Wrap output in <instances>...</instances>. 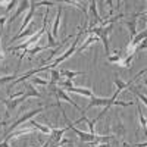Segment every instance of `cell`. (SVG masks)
Returning a JSON list of instances; mask_svg holds the SVG:
<instances>
[{"label":"cell","instance_id":"cell-15","mask_svg":"<svg viewBox=\"0 0 147 147\" xmlns=\"http://www.w3.org/2000/svg\"><path fill=\"white\" fill-rule=\"evenodd\" d=\"M47 49H50L49 46H34V47H31V49H27V50H24V53L19 56L21 59H24V56H25L27 53L28 55H35V53H40V52H43V50H47Z\"/></svg>","mask_w":147,"mask_h":147},{"label":"cell","instance_id":"cell-29","mask_svg":"<svg viewBox=\"0 0 147 147\" xmlns=\"http://www.w3.org/2000/svg\"><path fill=\"white\" fill-rule=\"evenodd\" d=\"M129 91H132V93H134V94H136L137 97H140V99L143 100V103H144V105H147V100H146V96H143L141 93H138V91H136V90H134V88H129Z\"/></svg>","mask_w":147,"mask_h":147},{"label":"cell","instance_id":"cell-14","mask_svg":"<svg viewBox=\"0 0 147 147\" xmlns=\"http://www.w3.org/2000/svg\"><path fill=\"white\" fill-rule=\"evenodd\" d=\"M31 34H35V27H34V24L31 22L30 24V30H27V31H22V32H19V34H16L15 37H12V43L13 41H18V40H21V38H24V37H28V35H31Z\"/></svg>","mask_w":147,"mask_h":147},{"label":"cell","instance_id":"cell-24","mask_svg":"<svg viewBox=\"0 0 147 147\" xmlns=\"http://www.w3.org/2000/svg\"><path fill=\"white\" fill-rule=\"evenodd\" d=\"M134 57H136V55H129L125 60H122V66H124V68H131V66H132Z\"/></svg>","mask_w":147,"mask_h":147},{"label":"cell","instance_id":"cell-34","mask_svg":"<svg viewBox=\"0 0 147 147\" xmlns=\"http://www.w3.org/2000/svg\"><path fill=\"white\" fill-rule=\"evenodd\" d=\"M2 34H3V30H0V38H2Z\"/></svg>","mask_w":147,"mask_h":147},{"label":"cell","instance_id":"cell-18","mask_svg":"<svg viewBox=\"0 0 147 147\" xmlns=\"http://www.w3.org/2000/svg\"><path fill=\"white\" fill-rule=\"evenodd\" d=\"M28 125H31L32 128H35V129H38L40 132H43V134H49L50 136V132H52V128L50 127H46V125H41V124H38V122H34V121H31Z\"/></svg>","mask_w":147,"mask_h":147},{"label":"cell","instance_id":"cell-25","mask_svg":"<svg viewBox=\"0 0 147 147\" xmlns=\"http://www.w3.org/2000/svg\"><path fill=\"white\" fill-rule=\"evenodd\" d=\"M138 116H140V122H141V128L146 132V118H144V113L141 112V107L140 106H138Z\"/></svg>","mask_w":147,"mask_h":147},{"label":"cell","instance_id":"cell-17","mask_svg":"<svg viewBox=\"0 0 147 147\" xmlns=\"http://www.w3.org/2000/svg\"><path fill=\"white\" fill-rule=\"evenodd\" d=\"M125 24L129 28V38H134V37L137 35V18H132V19L127 21Z\"/></svg>","mask_w":147,"mask_h":147},{"label":"cell","instance_id":"cell-31","mask_svg":"<svg viewBox=\"0 0 147 147\" xmlns=\"http://www.w3.org/2000/svg\"><path fill=\"white\" fill-rule=\"evenodd\" d=\"M146 146H147V143L144 141L143 144H136V146H134V147H146Z\"/></svg>","mask_w":147,"mask_h":147},{"label":"cell","instance_id":"cell-12","mask_svg":"<svg viewBox=\"0 0 147 147\" xmlns=\"http://www.w3.org/2000/svg\"><path fill=\"white\" fill-rule=\"evenodd\" d=\"M63 91L77 93V94H81V96H85V97H91V96H93V90H91V88H77V87H74V85L63 88Z\"/></svg>","mask_w":147,"mask_h":147},{"label":"cell","instance_id":"cell-21","mask_svg":"<svg viewBox=\"0 0 147 147\" xmlns=\"http://www.w3.org/2000/svg\"><path fill=\"white\" fill-rule=\"evenodd\" d=\"M16 75H18V74L13 72L12 75H5V77H2V78H0V87H2V85H6L7 82L15 81V80H16Z\"/></svg>","mask_w":147,"mask_h":147},{"label":"cell","instance_id":"cell-4","mask_svg":"<svg viewBox=\"0 0 147 147\" xmlns=\"http://www.w3.org/2000/svg\"><path fill=\"white\" fill-rule=\"evenodd\" d=\"M59 109L62 110V115H63L65 121L68 122V128H69V129H72L74 132H75L77 136L80 137V140H81V141H84V143H96V140L99 138V136H97V134H90V132H84V131H80L78 128H75V127H74V124H72V122L68 119V116H66V113H65V110L62 109V106H60Z\"/></svg>","mask_w":147,"mask_h":147},{"label":"cell","instance_id":"cell-5","mask_svg":"<svg viewBox=\"0 0 147 147\" xmlns=\"http://www.w3.org/2000/svg\"><path fill=\"white\" fill-rule=\"evenodd\" d=\"M82 31H84V30H80V31H78V34H77V37H75V41L72 43V46H71V47L68 49V50H66V52H65L63 55H60V56H59L57 59H55L53 62L50 63V69H55V68H56L57 65H60L62 62H65V60H66L68 57H71V56H72L74 53L77 52V46H78V41H80V37H81Z\"/></svg>","mask_w":147,"mask_h":147},{"label":"cell","instance_id":"cell-8","mask_svg":"<svg viewBox=\"0 0 147 147\" xmlns=\"http://www.w3.org/2000/svg\"><path fill=\"white\" fill-rule=\"evenodd\" d=\"M56 96H57V99H62V100H65V102L71 103V105H72L74 107H75V109H78L80 112L82 113V116L85 115V112H84V109H82V107H80V106H78V105H77L75 102H74V100L71 99V97H69V96H68V94H66V93H65V91H63L62 88H59V90H56Z\"/></svg>","mask_w":147,"mask_h":147},{"label":"cell","instance_id":"cell-6","mask_svg":"<svg viewBox=\"0 0 147 147\" xmlns=\"http://www.w3.org/2000/svg\"><path fill=\"white\" fill-rule=\"evenodd\" d=\"M44 109H46V107L43 106V107H37V109H34V110H30V112H27V113L24 115V116H21V118H19L18 121H15V124H12V125L9 127V129H7V131L5 132V137H6V136H9V134H10L12 131H13V129H15L16 127H19V125H22V124H25L27 121H30V119H31L32 116L38 115V113H41Z\"/></svg>","mask_w":147,"mask_h":147},{"label":"cell","instance_id":"cell-27","mask_svg":"<svg viewBox=\"0 0 147 147\" xmlns=\"http://www.w3.org/2000/svg\"><path fill=\"white\" fill-rule=\"evenodd\" d=\"M16 5H18L16 0H12V2H9V3H7V6H6V9H5V12H6V13H9V12L12 10V7H15Z\"/></svg>","mask_w":147,"mask_h":147},{"label":"cell","instance_id":"cell-22","mask_svg":"<svg viewBox=\"0 0 147 147\" xmlns=\"http://www.w3.org/2000/svg\"><path fill=\"white\" fill-rule=\"evenodd\" d=\"M107 62L109 63H118V62H121V52L115 50L113 55H109L107 56Z\"/></svg>","mask_w":147,"mask_h":147},{"label":"cell","instance_id":"cell-23","mask_svg":"<svg viewBox=\"0 0 147 147\" xmlns=\"http://www.w3.org/2000/svg\"><path fill=\"white\" fill-rule=\"evenodd\" d=\"M31 82L35 84V85H44V87H47V85L50 84L47 80H41V78H38V77H31Z\"/></svg>","mask_w":147,"mask_h":147},{"label":"cell","instance_id":"cell-3","mask_svg":"<svg viewBox=\"0 0 147 147\" xmlns=\"http://www.w3.org/2000/svg\"><path fill=\"white\" fill-rule=\"evenodd\" d=\"M47 13H49V10L46 12V16H44V21H43V27H41V30L37 32V34H34L31 38L28 40V41H25L24 44H19V46H15V47H10L9 50L12 52V53H15V52H19V50H27V49L31 46V44H35V43H38V40H40V37L43 35V32H44V30L47 28Z\"/></svg>","mask_w":147,"mask_h":147},{"label":"cell","instance_id":"cell-13","mask_svg":"<svg viewBox=\"0 0 147 147\" xmlns=\"http://www.w3.org/2000/svg\"><path fill=\"white\" fill-rule=\"evenodd\" d=\"M60 18H62V6H59V10H57L56 18H55L53 28H52V37H53V38H56V37H57V32H59V24H60Z\"/></svg>","mask_w":147,"mask_h":147},{"label":"cell","instance_id":"cell-28","mask_svg":"<svg viewBox=\"0 0 147 147\" xmlns=\"http://www.w3.org/2000/svg\"><path fill=\"white\" fill-rule=\"evenodd\" d=\"M144 49H146V40H143L136 49H134V50H132V55L134 53H136V52H140V50H144Z\"/></svg>","mask_w":147,"mask_h":147},{"label":"cell","instance_id":"cell-30","mask_svg":"<svg viewBox=\"0 0 147 147\" xmlns=\"http://www.w3.org/2000/svg\"><path fill=\"white\" fill-rule=\"evenodd\" d=\"M6 22H7V16H2V18H0V30H3Z\"/></svg>","mask_w":147,"mask_h":147},{"label":"cell","instance_id":"cell-33","mask_svg":"<svg viewBox=\"0 0 147 147\" xmlns=\"http://www.w3.org/2000/svg\"><path fill=\"white\" fill-rule=\"evenodd\" d=\"M57 147H72V144H69V146H57Z\"/></svg>","mask_w":147,"mask_h":147},{"label":"cell","instance_id":"cell-7","mask_svg":"<svg viewBox=\"0 0 147 147\" xmlns=\"http://www.w3.org/2000/svg\"><path fill=\"white\" fill-rule=\"evenodd\" d=\"M88 9H90V12H91V16H90V18H93V21L88 24V30H90V28H94V27H99L100 22H102L103 19L100 18L99 12H97V2H96V0H91V2H90ZM90 18H88V19H90Z\"/></svg>","mask_w":147,"mask_h":147},{"label":"cell","instance_id":"cell-32","mask_svg":"<svg viewBox=\"0 0 147 147\" xmlns=\"http://www.w3.org/2000/svg\"><path fill=\"white\" fill-rule=\"evenodd\" d=\"M99 147H109V144H107V143H103V144H100Z\"/></svg>","mask_w":147,"mask_h":147},{"label":"cell","instance_id":"cell-9","mask_svg":"<svg viewBox=\"0 0 147 147\" xmlns=\"http://www.w3.org/2000/svg\"><path fill=\"white\" fill-rule=\"evenodd\" d=\"M30 3H31V2H28V0H24V2H21V3H19V6H18V9L15 10V13L12 15L10 18H7V21H9V22H13L18 16H21V15L24 13V12L30 9Z\"/></svg>","mask_w":147,"mask_h":147},{"label":"cell","instance_id":"cell-2","mask_svg":"<svg viewBox=\"0 0 147 147\" xmlns=\"http://www.w3.org/2000/svg\"><path fill=\"white\" fill-rule=\"evenodd\" d=\"M113 30V25H106V27H94V28H90V30H85L87 32L96 35L100 41H103V46H105V50H106V55L109 56L110 52H109V35Z\"/></svg>","mask_w":147,"mask_h":147},{"label":"cell","instance_id":"cell-20","mask_svg":"<svg viewBox=\"0 0 147 147\" xmlns=\"http://www.w3.org/2000/svg\"><path fill=\"white\" fill-rule=\"evenodd\" d=\"M50 77H52V80L49 81V82H50L49 85H56L60 81V74H59L57 69H50Z\"/></svg>","mask_w":147,"mask_h":147},{"label":"cell","instance_id":"cell-16","mask_svg":"<svg viewBox=\"0 0 147 147\" xmlns=\"http://www.w3.org/2000/svg\"><path fill=\"white\" fill-rule=\"evenodd\" d=\"M59 74H60V77H65L66 80H72L74 77H78V75H84L85 72H82V71H68V69H62V71H59Z\"/></svg>","mask_w":147,"mask_h":147},{"label":"cell","instance_id":"cell-10","mask_svg":"<svg viewBox=\"0 0 147 147\" xmlns=\"http://www.w3.org/2000/svg\"><path fill=\"white\" fill-rule=\"evenodd\" d=\"M146 35H147V32H146V31H141V32H138L136 37H134V38H131V41H129V44H128V53L132 55V50L136 49V46L140 44L143 40H146Z\"/></svg>","mask_w":147,"mask_h":147},{"label":"cell","instance_id":"cell-26","mask_svg":"<svg viewBox=\"0 0 147 147\" xmlns=\"http://www.w3.org/2000/svg\"><path fill=\"white\" fill-rule=\"evenodd\" d=\"M35 3V7H38V6H55L56 2H34Z\"/></svg>","mask_w":147,"mask_h":147},{"label":"cell","instance_id":"cell-1","mask_svg":"<svg viewBox=\"0 0 147 147\" xmlns=\"http://www.w3.org/2000/svg\"><path fill=\"white\" fill-rule=\"evenodd\" d=\"M24 88H25V93H24L21 97H16V99H7V100H5L3 103L6 105V118L10 115V112L13 110L18 105H21V103H24L27 99H30V97H41V94L37 91L32 85L30 84V82H24Z\"/></svg>","mask_w":147,"mask_h":147},{"label":"cell","instance_id":"cell-35","mask_svg":"<svg viewBox=\"0 0 147 147\" xmlns=\"http://www.w3.org/2000/svg\"><path fill=\"white\" fill-rule=\"evenodd\" d=\"M124 147H129V144H127V143H124Z\"/></svg>","mask_w":147,"mask_h":147},{"label":"cell","instance_id":"cell-19","mask_svg":"<svg viewBox=\"0 0 147 147\" xmlns=\"http://www.w3.org/2000/svg\"><path fill=\"white\" fill-rule=\"evenodd\" d=\"M97 41H100L99 38H97V37L96 35H93V34H90V37H88V38L87 40H85V43L78 49V52H82V50H85V49H88L91 44H94V43H97Z\"/></svg>","mask_w":147,"mask_h":147},{"label":"cell","instance_id":"cell-11","mask_svg":"<svg viewBox=\"0 0 147 147\" xmlns=\"http://www.w3.org/2000/svg\"><path fill=\"white\" fill-rule=\"evenodd\" d=\"M34 12H35V3H34V2H31V3H30V9H28V13H27L25 19H24L22 25H21V32L24 31V28H25V27H28L30 24L32 22V18H34Z\"/></svg>","mask_w":147,"mask_h":147},{"label":"cell","instance_id":"cell-36","mask_svg":"<svg viewBox=\"0 0 147 147\" xmlns=\"http://www.w3.org/2000/svg\"><path fill=\"white\" fill-rule=\"evenodd\" d=\"M0 71H2V66H0Z\"/></svg>","mask_w":147,"mask_h":147}]
</instances>
